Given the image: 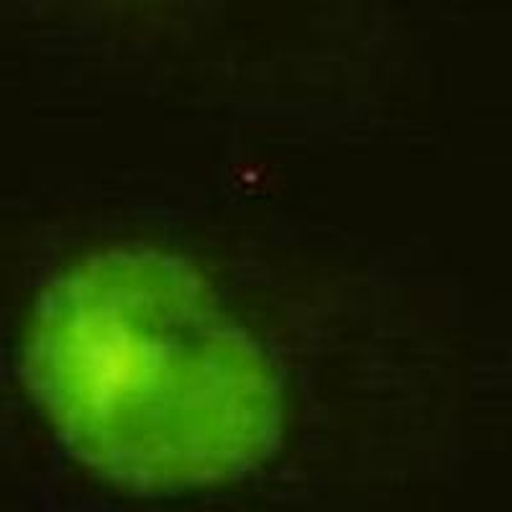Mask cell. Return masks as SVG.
Wrapping results in <instances>:
<instances>
[{"instance_id":"obj_1","label":"cell","mask_w":512,"mask_h":512,"mask_svg":"<svg viewBox=\"0 0 512 512\" xmlns=\"http://www.w3.org/2000/svg\"><path fill=\"white\" fill-rule=\"evenodd\" d=\"M24 374L72 454L126 487L226 482L280 438L267 356L203 274L162 251H108L54 280Z\"/></svg>"}]
</instances>
